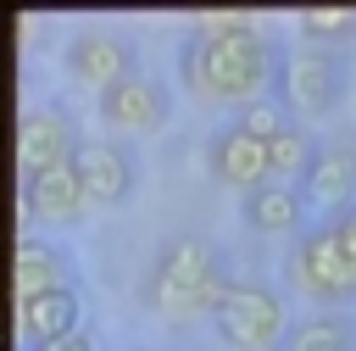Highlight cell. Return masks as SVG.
Returning <instances> with one entry per match:
<instances>
[{
    "label": "cell",
    "instance_id": "6da1fadb",
    "mask_svg": "<svg viewBox=\"0 0 356 351\" xmlns=\"http://www.w3.org/2000/svg\"><path fill=\"white\" fill-rule=\"evenodd\" d=\"M178 78L200 106H256L267 100V78H278L273 45L261 28L245 33H189L178 56Z\"/></svg>",
    "mask_w": 356,
    "mask_h": 351
},
{
    "label": "cell",
    "instance_id": "7a4b0ae2",
    "mask_svg": "<svg viewBox=\"0 0 356 351\" xmlns=\"http://www.w3.org/2000/svg\"><path fill=\"white\" fill-rule=\"evenodd\" d=\"M228 290H234V279L222 273L217 251L206 240H195V234L167 240L156 251V262H150V279H145L150 312H161L172 323L178 318H217V306H222Z\"/></svg>",
    "mask_w": 356,
    "mask_h": 351
},
{
    "label": "cell",
    "instance_id": "3957f363",
    "mask_svg": "<svg viewBox=\"0 0 356 351\" xmlns=\"http://www.w3.org/2000/svg\"><path fill=\"white\" fill-rule=\"evenodd\" d=\"M211 329H217V340L234 345V351H284V340H289L295 323H289L278 290H267V284H239V279H234V290L222 295Z\"/></svg>",
    "mask_w": 356,
    "mask_h": 351
},
{
    "label": "cell",
    "instance_id": "277c9868",
    "mask_svg": "<svg viewBox=\"0 0 356 351\" xmlns=\"http://www.w3.org/2000/svg\"><path fill=\"white\" fill-rule=\"evenodd\" d=\"M339 89H345V72L339 61L323 50V45H300L278 61V106L295 111V117H323L339 106Z\"/></svg>",
    "mask_w": 356,
    "mask_h": 351
},
{
    "label": "cell",
    "instance_id": "5b68a950",
    "mask_svg": "<svg viewBox=\"0 0 356 351\" xmlns=\"http://www.w3.org/2000/svg\"><path fill=\"white\" fill-rule=\"evenodd\" d=\"M289 267H295V284L306 295H317V301H356V262L345 256L334 223H317L312 234H300Z\"/></svg>",
    "mask_w": 356,
    "mask_h": 351
},
{
    "label": "cell",
    "instance_id": "8992f818",
    "mask_svg": "<svg viewBox=\"0 0 356 351\" xmlns=\"http://www.w3.org/2000/svg\"><path fill=\"white\" fill-rule=\"evenodd\" d=\"M61 61H67V78H72L78 89H95V95H106V89H117L122 78L139 72V67H134V45H128L122 33H111V28H83V33H72Z\"/></svg>",
    "mask_w": 356,
    "mask_h": 351
},
{
    "label": "cell",
    "instance_id": "52a82bcc",
    "mask_svg": "<svg viewBox=\"0 0 356 351\" xmlns=\"http://www.w3.org/2000/svg\"><path fill=\"white\" fill-rule=\"evenodd\" d=\"M95 111H100V123L111 128V134H156L167 117H172V89L161 84V78H150V72H134V78H122L117 89H106L100 100H95Z\"/></svg>",
    "mask_w": 356,
    "mask_h": 351
},
{
    "label": "cell",
    "instance_id": "ba28073f",
    "mask_svg": "<svg viewBox=\"0 0 356 351\" xmlns=\"http://www.w3.org/2000/svg\"><path fill=\"white\" fill-rule=\"evenodd\" d=\"M78 150H83V139H78V128H72V117H67L61 106H33V111H22V128H17L22 184L39 178V173H50V167H61V162H78Z\"/></svg>",
    "mask_w": 356,
    "mask_h": 351
},
{
    "label": "cell",
    "instance_id": "9c48e42d",
    "mask_svg": "<svg viewBox=\"0 0 356 351\" xmlns=\"http://www.w3.org/2000/svg\"><path fill=\"white\" fill-rule=\"evenodd\" d=\"M211 173L228 184V189H261V184H273V162H267V145L261 139H250L239 123H228L222 134H211Z\"/></svg>",
    "mask_w": 356,
    "mask_h": 351
},
{
    "label": "cell",
    "instance_id": "30bf717a",
    "mask_svg": "<svg viewBox=\"0 0 356 351\" xmlns=\"http://www.w3.org/2000/svg\"><path fill=\"white\" fill-rule=\"evenodd\" d=\"M83 206H89V189H83L78 162H61V167H50V173L22 184V212H33L44 223H78Z\"/></svg>",
    "mask_w": 356,
    "mask_h": 351
},
{
    "label": "cell",
    "instance_id": "8fae6325",
    "mask_svg": "<svg viewBox=\"0 0 356 351\" xmlns=\"http://www.w3.org/2000/svg\"><path fill=\"white\" fill-rule=\"evenodd\" d=\"M83 323V301L78 290H56V295H39V301H17V340L28 351H44L67 334H78Z\"/></svg>",
    "mask_w": 356,
    "mask_h": 351
},
{
    "label": "cell",
    "instance_id": "7c38bea8",
    "mask_svg": "<svg viewBox=\"0 0 356 351\" xmlns=\"http://www.w3.org/2000/svg\"><path fill=\"white\" fill-rule=\"evenodd\" d=\"M78 173H83V189H89L95 206H117L134 189V162L122 156V145H100V139L83 145L78 150Z\"/></svg>",
    "mask_w": 356,
    "mask_h": 351
},
{
    "label": "cell",
    "instance_id": "4fadbf2b",
    "mask_svg": "<svg viewBox=\"0 0 356 351\" xmlns=\"http://www.w3.org/2000/svg\"><path fill=\"white\" fill-rule=\"evenodd\" d=\"M300 189H306L312 201H323V206H339V212L356 206V201H350V195H356V150H350V145H323V150L312 156Z\"/></svg>",
    "mask_w": 356,
    "mask_h": 351
},
{
    "label": "cell",
    "instance_id": "5bb4252c",
    "mask_svg": "<svg viewBox=\"0 0 356 351\" xmlns=\"http://www.w3.org/2000/svg\"><path fill=\"white\" fill-rule=\"evenodd\" d=\"M245 223L256 234H295L306 223V195L295 184H261L245 195Z\"/></svg>",
    "mask_w": 356,
    "mask_h": 351
},
{
    "label": "cell",
    "instance_id": "9a60e30c",
    "mask_svg": "<svg viewBox=\"0 0 356 351\" xmlns=\"http://www.w3.org/2000/svg\"><path fill=\"white\" fill-rule=\"evenodd\" d=\"M56 290H72L67 262H61L50 245L22 240V245H17V301H39V295H56Z\"/></svg>",
    "mask_w": 356,
    "mask_h": 351
},
{
    "label": "cell",
    "instance_id": "2e32d148",
    "mask_svg": "<svg viewBox=\"0 0 356 351\" xmlns=\"http://www.w3.org/2000/svg\"><path fill=\"white\" fill-rule=\"evenodd\" d=\"M284 351H350V329H345V318L317 312V318H306V323L289 329Z\"/></svg>",
    "mask_w": 356,
    "mask_h": 351
},
{
    "label": "cell",
    "instance_id": "e0dca14e",
    "mask_svg": "<svg viewBox=\"0 0 356 351\" xmlns=\"http://www.w3.org/2000/svg\"><path fill=\"white\" fill-rule=\"evenodd\" d=\"M312 145H306V134L289 123L273 145H267V162H273V184H295V178H306V167H312Z\"/></svg>",
    "mask_w": 356,
    "mask_h": 351
},
{
    "label": "cell",
    "instance_id": "ac0fdd59",
    "mask_svg": "<svg viewBox=\"0 0 356 351\" xmlns=\"http://www.w3.org/2000/svg\"><path fill=\"white\" fill-rule=\"evenodd\" d=\"M300 33H306V45H334V39H350V33H356V11H345V6L300 11Z\"/></svg>",
    "mask_w": 356,
    "mask_h": 351
},
{
    "label": "cell",
    "instance_id": "d6986e66",
    "mask_svg": "<svg viewBox=\"0 0 356 351\" xmlns=\"http://www.w3.org/2000/svg\"><path fill=\"white\" fill-rule=\"evenodd\" d=\"M239 128H245L250 139L273 145V139L289 128V117H284V106H278V100H256V106H245V111H239Z\"/></svg>",
    "mask_w": 356,
    "mask_h": 351
},
{
    "label": "cell",
    "instance_id": "ffe728a7",
    "mask_svg": "<svg viewBox=\"0 0 356 351\" xmlns=\"http://www.w3.org/2000/svg\"><path fill=\"white\" fill-rule=\"evenodd\" d=\"M245 28H256L250 11H200L189 22V33H245Z\"/></svg>",
    "mask_w": 356,
    "mask_h": 351
},
{
    "label": "cell",
    "instance_id": "44dd1931",
    "mask_svg": "<svg viewBox=\"0 0 356 351\" xmlns=\"http://www.w3.org/2000/svg\"><path fill=\"white\" fill-rule=\"evenodd\" d=\"M328 223H334V234H339V245H345V256L356 262V206H345V212H334Z\"/></svg>",
    "mask_w": 356,
    "mask_h": 351
},
{
    "label": "cell",
    "instance_id": "7402d4cb",
    "mask_svg": "<svg viewBox=\"0 0 356 351\" xmlns=\"http://www.w3.org/2000/svg\"><path fill=\"white\" fill-rule=\"evenodd\" d=\"M44 351H95V340L78 329V334H67V340H56V345H44Z\"/></svg>",
    "mask_w": 356,
    "mask_h": 351
}]
</instances>
